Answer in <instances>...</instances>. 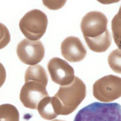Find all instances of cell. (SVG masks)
<instances>
[{
	"label": "cell",
	"mask_w": 121,
	"mask_h": 121,
	"mask_svg": "<svg viewBox=\"0 0 121 121\" xmlns=\"http://www.w3.org/2000/svg\"><path fill=\"white\" fill-rule=\"evenodd\" d=\"M17 53L21 62L33 66L43 59L45 55V48L39 41H33L24 39L18 44Z\"/></svg>",
	"instance_id": "cell-7"
},
{
	"label": "cell",
	"mask_w": 121,
	"mask_h": 121,
	"mask_svg": "<svg viewBox=\"0 0 121 121\" xmlns=\"http://www.w3.org/2000/svg\"><path fill=\"white\" fill-rule=\"evenodd\" d=\"M73 121H121V105L93 102L81 109Z\"/></svg>",
	"instance_id": "cell-4"
},
{
	"label": "cell",
	"mask_w": 121,
	"mask_h": 121,
	"mask_svg": "<svg viewBox=\"0 0 121 121\" xmlns=\"http://www.w3.org/2000/svg\"><path fill=\"white\" fill-rule=\"evenodd\" d=\"M6 79V71L5 67L0 62V88L3 86Z\"/></svg>",
	"instance_id": "cell-16"
},
{
	"label": "cell",
	"mask_w": 121,
	"mask_h": 121,
	"mask_svg": "<svg viewBox=\"0 0 121 121\" xmlns=\"http://www.w3.org/2000/svg\"><path fill=\"white\" fill-rule=\"evenodd\" d=\"M86 96V86L76 76L69 85L60 86L58 92L52 97L53 108L58 116L69 115L75 111Z\"/></svg>",
	"instance_id": "cell-3"
},
{
	"label": "cell",
	"mask_w": 121,
	"mask_h": 121,
	"mask_svg": "<svg viewBox=\"0 0 121 121\" xmlns=\"http://www.w3.org/2000/svg\"><path fill=\"white\" fill-rule=\"evenodd\" d=\"M65 2V1H43V4L49 9L58 10L62 8Z\"/></svg>",
	"instance_id": "cell-15"
},
{
	"label": "cell",
	"mask_w": 121,
	"mask_h": 121,
	"mask_svg": "<svg viewBox=\"0 0 121 121\" xmlns=\"http://www.w3.org/2000/svg\"><path fill=\"white\" fill-rule=\"evenodd\" d=\"M112 30L114 43L121 50V20L116 15L112 21Z\"/></svg>",
	"instance_id": "cell-13"
},
{
	"label": "cell",
	"mask_w": 121,
	"mask_h": 121,
	"mask_svg": "<svg viewBox=\"0 0 121 121\" xmlns=\"http://www.w3.org/2000/svg\"><path fill=\"white\" fill-rule=\"evenodd\" d=\"M10 41V34L7 27L0 22V50L6 47Z\"/></svg>",
	"instance_id": "cell-14"
},
{
	"label": "cell",
	"mask_w": 121,
	"mask_h": 121,
	"mask_svg": "<svg viewBox=\"0 0 121 121\" xmlns=\"http://www.w3.org/2000/svg\"><path fill=\"white\" fill-rule=\"evenodd\" d=\"M108 19L103 13L92 11L82 19L81 29L88 48L96 53L107 51L112 44Z\"/></svg>",
	"instance_id": "cell-1"
},
{
	"label": "cell",
	"mask_w": 121,
	"mask_h": 121,
	"mask_svg": "<svg viewBox=\"0 0 121 121\" xmlns=\"http://www.w3.org/2000/svg\"><path fill=\"white\" fill-rule=\"evenodd\" d=\"M62 56L71 62L82 60L87 55V50L79 38L69 36L62 41L60 46Z\"/></svg>",
	"instance_id": "cell-9"
},
{
	"label": "cell",
	"mask_w": 121,
	"mask_h": 121,
	"mask_svg": "<svg viewBox=\"0 0 121 121\" xmlns=\"http://www.w3.org/2000/svg\"><path fill=\"white\" fill-rule=\"evenodd\" d=\"M0 121H19V113L18 109L9 104L1 105Z\"/></svg>",
	"instance_id": "cell-11"
},
{
	"label": "cell",
	"mask_w": 121,
	"mask_h": 121,
	"mask_svg": "<svg viewBox=\"0 0 121 121\" xmlns=\"http://www.w3.org/2000/svg\"><path fill=\"white\" fill-rule=\"evenodd\" d=\"M48 25L47 15L38 9H33L24 15L19 23V29L27 39L36 41L45 34Z\"/></svg>",
	"instance_id": "cell-5"
},
{
	"label": "cell",
	"mask_w": 121,
	"mask_h": 121,
	"mask_svg": "<svg viewBox=\"0 0 121 121\" xmlns=\"http://www.w3.org/2000/svg\"><path fill=\"white\" fill-rule=\"evenodd\" d=\"M108 62L113 72L121 74V50L116 49L110 53Z\"/></svg>",
	"instance_id": "cell-12"
},
{
	"label": "cell",
	"mask_w": 121,
	"mask_h": 121,
	"mask_svg": "<svg viewBox=\"0 0 121 121\" xmlns=\"http://www.w3.org/2000/svg\"><path fill=\"white\" fill-rule=\"evenodd\" d=\"M116 15H117V17H118V18L121 20V7H120L119 9L118 13L116 14Z\"/></svg>",
	"instance_id": "cell-17"
},
{
	"label": "cell",
	"mask_w": 121,
	"mask_h": 121,
	"mask_svg": "<svg viewBox=\"0 0 121 121\" xmlns=\"http://www.w3.org/2000/svg\"><path fill=\"white\" fill-rule=\"evenodd\" d=\"M24 78L25 84L21 89L19 99L25 107L35 110L43 98L48 96L46 89L47 73L43 67L36 65L27 69Z\"/></svg>",
	"instance_id": "cell-2"
},
{
	"label": "cell",
	"mask_w": 121,
	"mask_h": 121,
	"mask_svg": "<svg viewBox=\"0 0 121 121\" xmlns=\"http://www.w3.org/2000/svg\"><path fill=\"white\" fill-rule=\"evenodd\" d=\"M93 94L102 102H110L121 97V78L110 74L101 78L93 86Z\"/></svg>",
	"instance_id": "cell-6"
},
{
	"label": "cell",
	"mask_w": 121,
	"mask_h": 121,
	"mask_svg": "<svg viewBox=\"0 0 121 121\" xmlns=\"http://www.w3.org/2000/svg\"><path fill=\"white\" fill-rule=\"evenodd\" d=\"M52 121H60V120H58V119H56V120H53Z\"/></svg>",
	"instance_id": "cell-18"
},
{
	"label": "cell",
	"mask_w": 121,
	"mask_h": 121,
	"mask_svg": "<svg viewBox=\"0 0 121 121\" xmlns=\"http://www.w3.org/2000/svg\"><path fill=\"white\" fill-rule=\"evenodd\" d=\"M36 109L41 117L45 120H52L58 116L53 108L52 97L49 96L43 98L39 102Z\"/></svg>",
	"instance_id": "cell-10"
},
{
	"label": "cell",
	"mask_w": 121,
	"mask_h": 121,
	"mask_svg": "<svg viewBox=\"0 0 121 121\" xmlns=\"http://www.w3.org/2000/svg\"><path fill=\"white\" fill-rule=\"evenodd\" d=\"M47 69L52 81L60 86L69 85L75 78L73 68L66 60L59 58L50 59Z\"/></svg>",
	"instance_id": "cell-8"
}]
</instances>
